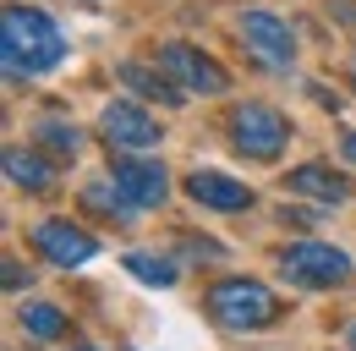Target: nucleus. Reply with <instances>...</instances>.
Here are the masks:
<instances>
[{"mask_svg": "<svg viewBox=\"0 0 356 351\" xmlns=\"http://www.w3.org/2000/svg\"><path fill=\"white\" fill-rule=\"evenodd\" d=\"M280 269H285V280H296L307 291H329V286L351 280V258L340 247H329V242H291L280 253Z\"/></svg>", "mask_w": 356, "mask_h": 351, "instance_id": "obj_3", "label": "nucleus"}, {"mask_svg": "<svg viewBox=\"0 0 356 351\" xmlns=\"http://www.w3.org/2000/svg\"><path fill=\"white\" fill-rule=\"evenodd\" d=\"M241 39L264 66H291L296 61V33L274 11H241Z\"/></svg>", "mask_w": 356, "mask_h": 351, "instance_id": "obj_8", "label": "nucleus"}, {"mask_svg": "<svg viewBox=\"0 0 356 351\" xmlns=\"http://www.w3.org/2000/svg\"><path fill=\"white\" fill-rule=\"evenodd\" d=\"M99 132H104V143L110 148H127V154H148V148H159V121L132 104V99H115V104H104V116H99Z\"/></svg>", "mask_w": 356, "mask_h": 351, "instance_id": "obj_6", "label": "nucleus"}, {"mask_svg": "<svg viewBox=\"0 0 356 351\" xmlns=\"http://www.w3.org/2000/svg\"><path fill=\"white\" fill-rule=\"evenodd\" d=\"M33 253L49 258L55 269H77V263H88L99 253V242L83 225H72V219H39L33 225Z\"/></svg>", "mask_w": 356, "mask_h": 351, "instance_id": "obj_7", "label": "nucleus"}, {"mask_svg": "<svg viewBox=\"0 0 356 351\" xmlns=\"http://www.w3.org/2000/svg\"><path fill=\"white\" fill-rule=\"evenodd\" d=\"M17 318H22V329H28L33 341H60V335L72 329V324H66V313H60L55 302H22Z\"/></svg>", "mask_w": 356, "mask_h": 351, "instance_id": "obj_15", "label": "nucleus"}, {"mask_svg": "<svg viewBox=\"0 0 356 351\" xmlns=\"http://www.w3.org/2000/svg\"><path fill=\"white\" fill-rule=\"evenodd\" d=\"M0 165H6V181L22 187V192H49L55 187V165H49L39 148H6Z\"/></svg>", "mask_w": 356, "mask_h": 351, "instance_id": "obj_12", "label": "nucleus"}, {"mask_svg": "<svg viewBox=\"0 0 356 351\" xmlns=\"http://www.w3.org/2000/svg\"><path fill=\"white\" fill-rule=\"evenodd\" d=\"M351 351H356V324H351Z\"/></svg>", "mask_w": 356, "mask_h": 351, "instance_id": "obj_20", "label": "nucleus"}, {"mask_svg": "<svg viewBox=\"0 0 356 351\" xmlns=\"http://www.w3.org/2000/svg\"><path fill=\"white\" fill-rule=\"evenodd\" d=\"M39 137H44V148H49V154H66V159H72V154L83 148V132H77V127H66V121H44V127H39Z\"/></svg>", "mask_w": 356, "mask_h": 351, "instance_id": "obj_17", "label": "nucleus"}, {"mask_svg": "<svg viewBox=\"0 0 356 351\" xmlns=\"http://www.w3.org/2000/svg\"><path fill=\"white\" fill-rule=\"evenodd\" d=\"M340 148H346V159H356V132H346V137H340Z\"/></svg>", "mask_w": 356, "mask_h": 351, "instance_id": "obj_19", "label": "nucleus"}, {"mask_svg": "<svg viewBox=\"0 0 356 351\" xmlns=\"http://www.w3.org/2000/svg\"><path fill=\"white\" fill-rule=\"evenodd\" d=\"M203 302L214 313V324H225V329H268L285 313V302L268 291L264 280H220V286H209Z\"/></svg>", "mask_w": 356, "mask_h": 351, "instance_id": "obj_2", "label": "nucleus"}, {"mask_svg": "<svg viewBox=\"0 0 356 351\" xmlns=\"http://www.w3.org/2000/svg\"><path fill=\"white\" fill-rule=\"evenodd\" d=\"M83 209H88V214H104L110 225H127L137 203L115 187V181H93V187H83Z\"/></svg>", "mask_w": 356, "mask_h": 351, "instance_id": "obj_14", "label": "nucleus"}, {"mask_svg": "<svg viewBox=\"0 0 356 351\" xmlns=\"http://www.w3.org/2000/svg\"><path fill=\"white\" fill-rule=\"evenodd\" d=\"M285 187H291L296 198H318V203H346V198H351V181L340 171H329V165H318V159L296 165V171L285 176Z\"/></svg>", "mask_w": 356, "mask_h": 351, "instance_id": "obj_11", "label": "nucleus"}, {"mask_svg": "<svg viewBox=\"0 0 356 351\" xmlns=\"http://www.w3.org/2000/svg\"><path fill=\"white\" fill-rule=\"evenodd\" d=\"M186 198L203 203V209H220V214L252 209V187L236 181V176H225V171H192L186 176Z\"/></svg>", "mask_w": 356, "mask_h": 351, "instance_id": "obj_10", "label": "nucleus"}, {"mask_svg": "<svg viewBox=\"0 0 356 351\" xmlns=\"http://www.w3.org/2000/svg\"><path fill=\"white\" fill-rule=\"evenodd\" d=\"M110 181L132 198L137 209H159V203L170 198V176H165V165H154V159H132V154H121L115 171H110Z\"/></svg>", "mask_w": 356, "mask_h": 351, "instance_id": "obj_9", "label": "nucleus"}, {"mask_svg": "<svg viewBox=\"0 0 356 351\" xmlns=\"http://www.w3.org/2000/svg\"><path fill=\"white\" fill-rule=\"evenodd\" d=\"M230 137L247 159H280L285 143H291V121L274 110V104H241L230 116Z\"/></svg>", "mask_w": 356, "mask_h": 351, "instance_id": "obj_4", "label": "nucleus"}, {"mask_svg": "<svg viewBox=\"0 0 356 351\" xmlns=\"http://www.w3.org/2000/svg\"><path fill=\"white\" fill-rule=\"evenodd\" d=\"M154 61L176 77L181 93H203V99H209V93H225V88H230V72H225L214 55H203L197 44H181V39L176 44H159Z\"/></svg>", "mask_w": 356, "mask_h": 351, "instance_id": "obj_5", "label": "nucleus"}, {"mask_svg": "<svg viewBox=\"0 0 356 351\" xmlns=\"http://www.w3.org/2000/svg\"><path fill=\"white\" fill-rule=\"evenodd\" d=\"M121 83L132 88V93H143V99H165V104H181V99H186V93L176 88V77H170L159 61H154V66H143V61H127V66H121Z\"/></svg>", "mask_w": 356, "mask_h": 351, "instance_id": "obj_13", "label": "nucleus"}, {"mask_svg": "<svg viewBox=\"0 0 356 351\" xmlns=\"http://www.w3.org/2000/svg\"><path fill=\"white\" fill-rule=\"evenodd\" d=\"M0 55L11 77H39L66 61V39L39 6H6L0 11Z\"/></svg>", "mask_w": 356, "mask_h": 351, "instance_id": "obj_1", "label": "nucleus"}, {"mask_svg": "<svg viewBox=\"0 0 356 351\" xmlns=\"http://www.w3.org/2000/svg\"><path fill=\"white\" fill-rule=\"evenodd\" d=\"M127 269H132V280H143V286H176V263L159 258V253H127Z\"/></svg>", "mask_w": 356, "mask_h": 351, "instance_id": "obj_16", "label": "nucleus"}, {"mask_svg": "<svg viewBox=\"0 0 356 351\" xmlns=\"http://www.w3.org/2000/svg\"><path fill=\"white\" fill-rule=\"evenodd\" d=\"M72 351H93V346H72Z\"/></svg>", "mask_w": 356, "mask_h": 351, "instance_id": "obj_21", "label": "nucleus"}, {"mask_svg": "<svg viewBox=\"0 0 356 351\" xmlns=\"http://www.w3.org/2000/svg\"><path fill=\"white\" fill-rule=\"evenodd\" d=\"M0 269H6V274H0V280H6V291H22V286H33V269H22L17 258H6Z\"/></svg>", "mask_w": 356, "mask_h": 351, "instance_id": "obj_18", "label": "nucleus"}]
</instances>
